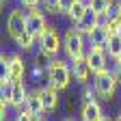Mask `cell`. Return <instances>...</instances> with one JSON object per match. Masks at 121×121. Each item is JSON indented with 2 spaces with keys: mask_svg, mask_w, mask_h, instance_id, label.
Segmentation results:
<instances>
[{
  "mask_svg": "<svg viewBox=\"0 0 121 121\" xmlns=\"http://www.w3.org/2000/svg\"><path fill=\"white\" fill-rule=\"evenodd\" d=\"M45 76H48V84L56 91H63L69 86L71 82V67L65 63V60H60V58H52L48 67H45Z\"/></svg>",
  "mask_w": 121,
  "mask_h": 121,
  "instance_id": "obj_1",
  "label": "cell"
},
{
  "mask_svg": "<svg viewBox=\"0 0 121 121\" xmlns=\"http://www.w3.org/2000/svg\"><path fill=\"white\" fill-rule=\"evenodd\" d=\"M63 52L67 54L69 63L80 60V58L86 56V50H84V35H82L76 26L69 28L67 33L63 35Z\"/></svg>",
  "mask_w": 121,
  "mask_h": 121,
  "instance_id": "obj_2",
  "label": "cell"
},
{
  "mask_svg": "<svg viewBox=\"0 0 121 121\" xmlns=\"http://www.w3.org/2000/svg\"><path fill=\"white\" fill-rule=\"evenodd\" d=\"M119 76L115 69H104L99 73H95V80H93V89L95 93L102 97V99H112L115 97V91H117V84H119Z\"/></svg>",
  "mask_w": 121,
  "mask_h": 121,
  "instance_id": "obj_3",
  "label": "cell"
},
{
  "mask_svg": "<svg viewBox=\"0 0 121 121\" xmlns=\"http://www.w3.org/2000/svg\"><path fill=\"white\" fill-rule=\"evenodd\" d=\"M39 48H41L43 54H48L50 58L56 56L60 50H63V39H60L58 30H56L54 26H48V30L41 35V39H39Z\"/></svg>",
  "mask_w": 121,
  "mask_h": 121,
  "instance_id": "obj_4",
  "label": "cell"
},
{
  "mask_svg": "<svg viewBox=\"0 0 121 121\" xmlns=\"http://www.w3.org/2000/svg\"><path fill=\"white\" fill-rule=\"evenodd\" d=\"M48 20H45V15H43V11H39V7L37 9H28V15H26V30L30 35H33L37 41L41 39V35L48 30Z\"/></svg>",
  "mask_w": 121,
  "mask_h": 121,
  "instance_id": "obj_5",
  "label": "cell"
},
{
  "mask_svg": "<svg viewBox=\"0 0 121 121\" xmlns=\"http://www.w3.org/2000/svg\"><path fill=\"white\" fill-rule=\"evenodd\" d=\"M84 60L89 63L93 73H99L104 69H108V52H106V48H99V45H91L86 50Z\"/></svg>",
  "mask_w": 121,
  "mask_h": 121,
  "instance_id": "obj_6",
  "label": "cell"
},
{
  "mask_svg": "<svg viewBox=\"0 0 121 121\" xmlns=\"http://www.w3.org/2000/svg\"><path fill=\"white\" fill-rule=\"evenodd\" d=\"M26 15H28V9L22 11V9H13L9 13V20H7V33L9 37L15 41L24 30H26Z\"/></svg>",
  "mask_w": 121,
  "mask_h": 121,
  "instance_id": "obj_7",
  "label": "cell"
},
{
  "mask_svg": "<svg viewBox=\"0 0 121 121\" xmlns=\"http://www.w3.org/2000/svg\"><path fill=\"white\" fill-rule=\"evenodd\" d=\"M89 9L91 11H95L102 22L104 20H108L110 15L117 13V4H115V0H89Z\"/></svg>",
  "mask_w": 121,
  "mask_h": 121,
  "instance_id": "obj_8",
  "label": "cell"
},
{
  "mask_svg": "<svg viewBox=\"0 0 121 121\" xmlns=\"http://www.w3.org/2000/svg\"><path fill=\"white\" fill-rule=\"evenodd\" d=\"M80 117H82V121H99L104 117V112H102V106L97 104V99H84L82 108H80Z\"/></svg>",
  "mask_w": 121,
  "mask_h": 121,
  "instance_id": "obj_9",
  "label": "cell"
},
{
  "mask_svg": "<svg viewBox=\"0 0 121 121\" xmlns=\"http://www.w3.org/2000/svg\"><path fill=\"white\" fill-rule=\"evenodd\" d=\"M26 97H28V91L24 86V80H13V89H11L9 104L13 106V108H24Z\"/></svg>",
  "mask_w": 121,
  "mask_h": 121,
  "instance_id": "obj_10",
  "label": "cell"
},
{
  "mask_svg": "<svg viewBox=\"0 0 121 121\" xmlns=\"http://www.w3.org/2000/svg\"><path fill=\"white\" fill-rule=\"evenodd\" d=\"M99 24H102V17H99L95 11H91V9H89V11L84 13V17H82L78 24H76V28H78L82 35H91Z\"/></svg>",
  "mask_w": 121,
  "mask_h": 121,
  "instance_id": "obj_11",
  "label": "cell"
},
{
  "mask_svg": "<svg viewBox=\"0 0 121 121\" xmlns=\"http://www.w3.org/2000/svg\"><path fill=\"white\" fill-rule=\"evenodd\" d=\"M37 91H39L41 102H43V106H45V112H54V110L58 108V91L52 89L50 84H48V86H41V89H37Z\"/></svg>",
  "mask_w": 121,
  "mask_h": 121,
  "instance_id": "obj_12",
  "label": "cell"
},
{
  "mask_svg": "<svg viewBox=\"0 0 121 121\" xmlns=\"http://www.w3.org/2000/svg\"><path fill=\"white\" fill-rule=\"evenodd\" d=\"M24 108H26L30 115H33L35 119H39V117L45 112V106H43V102H41V95H39V91H37V89L28 93V97H26V104H24Z\"/></svg>",
  "mask_w": 121,
  "mask_h": 121,
  "instance_id": "obj_13",
  "label": "cell"
},
{
  "mask_svg": "<svg viewBox=\"0 0 121 121\" xmlns=\"http://www.w3.org/2000/svg\"><path fill=\"white\" fill-rule=\"evenodd\" d=\"M4 71L9 73L11 80H24V71H26L24 58H22L20 54H13V56H11V63H9V67H7Z\"/></svg>",
  "mask_w": 121,
  "mask_h": 121,
  "instance_id": "obj_14",
  "label": "cell"
},
{
  "mask_svg": "<svg viewBox=\"0 0 121 121\" xmlns=\"http://www.w3.org/2000/svg\"><path fill=\"white\" fill-rule=\"evenodd\" d=\"M71 73H73V80H78L80 84H86L89 82V76L93 73V71H91V67H89L86 60L80 58V60H73V63H71Z\"/></svg>",
  "mask_w": 121,
  "mask_h": 121,
  "instance_id": "obj_15",
  "label": "cell"
},
{
  "mask_svg": "<svg viewBox=\"0 0 121 121\" xmlns=\"http://www.w3.org/2000/svg\"><path fill=\"white\" fill-rule=\"evenodd\" d=\"M89 39H91V45H99V48H106V43H108V39H110V33L106 30V26L104 24H99L93 33L89 35Z\"/></svg>",
  "mask_w": 121,
  "mask_h": 121,
  "instance_id": "obj_16",
  "label": "cell"
},
{
  "mask_svg": "<svg viewBox=\"0 0 121 121\" xmlns=\"http://www.w3.org/2000/svg\"><path fill=\"white\" fill-rule=\"evenodd\" d=\"M106 52H108V56L112 58V63H117V60L121 58V33L110 35L108 43H106Z\"/></svg>",
  "mask_w": 121,
  "mask_h": 121,
  "instance_id": "obj_17",
  "label": "cell"
},
{
  "mask_svg": "<svg viewBox=\"0 0 121 121\" xmlns=\"http://www.w3.org/2000/svg\"><path fill=\"white\" fill-rule=\"evenodd\" d=\"M89 11V2H84V0H76L73 2V7L69 9V13H67V17L73 22V26L78 24L82 17H84V13Z\"/></svg>",
  "mask_w": 121,
  "mask_h": 121,
  "instance_id": "obj_18",
  "label": "cell"
},
{
  "mask_svg": "<svg viewBox=\"0 0 121 121\" xmlns=\"http://www.w3.org/2000/svg\"><path fill=\"white\" fill-rule=\"evenodd\" d=\"M102 24L106 26V30H108L110 35H117V33H121V15H119V13L110 15V17H108V20H104Z\"/></svg>",
  "mask_w": 121,
  "mask_h": 121,
  "instance_id": "obj_19",
  "label": "cell"
},
{
  "mask_svg": "<svg viewBox=\"0 0 121 121\" xmlns=\"http://www.w3.org/2000/svg\"><path fill=\"white\" fill-rule=\"evenodd\" d=\"M35 41H37V39H35L33 35H30L28 30H24V33H22V35H20L17 39H15V43H17V45H20V48H22L24 52H28V50H33V45H35Z\"/></svg>",
  "mask_w": 121,
  "mask_h": 121,
  "instance_id": "obj_20",
  "label": "cell"
},
{
  "mask_svg": "<svg viewBox=\"0 0 121 121\" xmlns=\"http://www.w3.org/2000/svg\"><path fill=\"white\" fill-rule=\"evenodd\" d=\"M41 7H43L45 13L58 15V13H60V0H41Z\"/></svg>",
  "mask_w": 121,
  "mask_h": 121,
  "instance_id": "obj_21",
  "label": "cell"
},
{
  "mask_svg": "<svg viewBox=\"0 0 121 121\" xmlns=\"http://www.w3.org/2000/svg\"><path fill=\"white\" fill-rule=\"evenodd\" d=\"M73 2H76V0H60V13L67 15V13H69V9L73 7Z\"/></svg>",
  "mask_w": 121,
  "mask_h": 121,
  "instance_id": "obj_22",
  "label": "cell"
},
{
  "mask_svg": "<svg viewBox=\"0 0 121 121\" xmlns=\"http://www.w3.org/2000/svg\"><path fill=\"white\" fill-rule=\"evenodd\" d=\"M15 121H35V117H33V115H30V112L24 108V110H22L17 117H15Z\"/></svg>",
  "mask_w": 121,
  "mask_h": 121,
  "instance_id": "obj_23",
  "label": "cell"
},
{
  "mask_svg": "<svg viewBox=\"0 0 121 121\" xmlns=\"http://www.w3.org/2000/svg\"><path fill=\"white\" fill-rule=\"evenodd\" d=\"M20 2H22V7H24V9H37L41 0H20Z\"/></svg>",
  "mask_w": 121,
  "mask_h": 121,
  "instance_id": "obj_24",
  "label": "cell"
},
{
  "mask_svg": "<svg viewBox=\"0 0 121 121\" xmlns=\"http://www.w3.org/2000/svg\"><path fill=\"white\" fill-rule=\"evenodd\" d=\"M0 63H2V67L7 69L9 63H11V54H4V52H2V54H0Z\"/></svg>",
  "mask_w": 121,
  "mask_h": 121,
  "instance_id": "obj_25",
  "label": "cell"
},
{
  "mask_svg": "<svg viewBox=\"0 0 121 121\" xmlns=\"http://www.w3.org/2000/svg\"><path fill=\"white\" fill-rule=\"evenodd\" d=\"M115 71H117V76H119V80H121V58L115 63Z\"/></svg>",
  "mask_w": 121,
  "mask_h": 121,
  "instance_id": "obj_26",
  "label": "cell"
},
{
  "mask_svg": "<svg viewBox=\"0 0 121 121\" xmlns=\"http://www.w3.org/2000/svg\"><path fill=\"white\" fill-rule=\"evenodd\" d=\"M117 13L121 15V0H119V2H117Z\"/></svg>",
  "mask_w": 121,
  "mask_h": 121,
  "instance_id": "obj_27",
  "label": "cell"
},
{
  "mask_svg": "<svg viewBox=\"0 0 121 121\" xmlns=\"http://www.w3.org/2000/svg\"><path fill=\"white\" fill-rule=\"evenodd\" d=\"M99 121H110V119H108V117H102V119H99Z\"/></svg>",
  "mask_w": 121,
  "mask_h": 121,
  "instance_id": "obj_28",
  "label": "cell"
},
{
  "mask_svg": "<svg viewBox=\"0 0 121 121\" xmlns=\"http://www.w3.org/2000/svg\"><path fill=\"white\" fill-rule=\"evenodd\" d=\"M115 121H121V112H119V115H117V119H115Z\"/></svg>",
  "mask_w": 121,
  "mask_h": 121,
  "instance_id": "obj_29",
  "label": "cell"
},
{
  "mask_svg": "<svg viewBox=\"0 0 121 121\" xmlns=\"http://www.w3.org/2000/svg\"><path fill=\"white\" fill-rule=\"evenodd\" d=\"M63 121H76V119H63Z\"/></svg>",
  "mask_w": 121,
  "mask_h": 121,
  "instance_id": "obj_30",
  "label": "cell"
},
{
  "mask_svg": "<svg viewBox=\"0 0 121 121\" xmlns=\"http://www.w3.org/2000/svg\"><path fill=\"white\" fill-rule=\"evenodd\" d=\"M35 121H45V119H35Z\"/></svg>",
  "mask_w": 121,
  "mask_h": 121,
  "instance_id": "obj_31",
  "label": "cell"
}]
</instances>
